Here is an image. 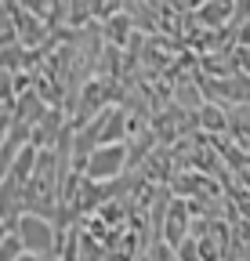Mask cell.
Masks as SVG:
<instances>
[{
    "label": "cell",
    "instance_id": "3957f363",
    "mask_svg": "<svg viewBox=\"0 0 250 261\" xmlns=\"http://www.w3.org/2000/svg\"><path fill=\"white\" fill-rule=\"evenodd\" d=\"M8 11H11V22H15V40H18V47L22 51H37L51 33L44 29V22L40 18H33L22 4H15V0H8Z\"/></svg>",
    "mask_w": 250,
    "mask_h": 261
},
{
    "label": "cell",
    "instance_id": "277c9868",
    "mask_svg": "<svg viewBox=\"0 0 250 261\" xmlns=\"http://www.w3.org/2000/svg\"><path fill=\"white\" fill-rule=\"evenodd\" d=\"M189 207H185V200H178V196H171V203L163 211V221H160V243H167L171 250L189 236Z\"/></svg>",
    "mask_w": 250,
    "mask_h": 261
},
{
    "label": "cell",
    "instance_id": "ba28073f",
    "mask_svg": "<svg viewBox=\"0 0 250 261\" xmlns=\"http://www.w3.org/2000/svg\"><path fill=\"white\" fill-rule=\"evenodd\" d=\"M25 250H22V243H18V236L15 232H4V240H0V261H18Z\"/></svg>",
    "mask_w": 250,
    "mask_h": 261
},
{
    "label": "cell",
    "instance_id": "30bf717a",
    "mask_svg": "<svg viewBox=\"0 0 250 261\" xmlns=\"http://www.w3.org/2000/svg\"><path fill=\"white\" fill-rule=\"evenodd\" d=\"M18 261H51V257H37V254H22Z\"/></svg>",
    "mask_w": 250,
    "mask_h": 261
},
{
    "label": "cell",
    "instance_id": "7a4b0ae2",
    "mask_svg": "<svg viewBox=\"0 0 250 261\" xmlns=\"http://www.w3.org/2000/svg\"><path fill=\"white\" fill-rule=\"evenodd\" d=\"M120 174H123V145H95L80 171V178L98 181V185H109Z\"/></svg>",
    "mask_w": 250,
    "mask_h": 261
},
{
    "label": "cell",
    "instance_id": "9c48e42d",
    "mask_svg": "<svg viewBox=\"0 0 250 261\" xmlns=\"http://www.w3.org/2000/svg\"><path fill=\"white\" fill-rule=\"evenodd\" d=\"M8 127H11V109L0 106V145H4V138H8Z\"/></svg>",
    "mask_w": 250,
    "mask_h": 261
},
{
    "label": "cell",
    "instance_id": "5b68a950",
    "mask_svg": "<svg viewBox=\"0 0 250 261\" xmlns=\"http://www.w3.org/2000/svg\"><path fill=\"white\" fill-rule=\"evenodd\" d=\"M66 113L62 109H47L44 116H40V123L29 130V145H33L37 152H44V149H54V142H58V135L66 130Z\"/></svg>",
    "mask_w": 250,
    "mask_h": 261
},
{
    "label": "cell",
    "instance_id": "6da1fadb",
    "mask_svg": "<svg viewBox=\"0 0 250 261\" xmlns=\"http://www.w3.org/2000/svg\"><path fill=\"white\" fill-rule=\"evenodd\" d=\"M15 236L22 243L25 254H37V257H54V225L47 218L37 214H22L15 221Z\"/></svg>",
    "mask_w": 250,
    "mask_h": 261
},
{
    "label": "cell",
    "instance_id": "8fae6325",
    "mask_svg": "<svg viewBox=\"0 0 250 261\" xmlns=\"http://www.w3.org/2000/svg\"><path fill=\"white\" fill-rule=\"evenodd\" d=\"M134 261H149V257H145V254H138V257H134Z\"/></svg>",
    "mask_w": 250,
    "mask_h": 261
},
{
    "label": "cell",
    "instance_id": "52a82bcc",
    "mask_svg": "<svg viewBox=\"0 0 250 261\" xmlns=\"http://www.w3.org/2000/svg\"><path fill=\"white\" fill-rule=\"evenodd\" d=\"M8 47H18V40H15V22L8 11V0H0V51H8Z\"/></svg>",
    "mask_w": 250,
    "mask_h": 261
},
{
    "label": "cell",
    "instance_id": "8992f818",
    "mask_svg": "<svg viewBox=\"0 0 250 261\" xmlns=\"http://www.w3.org/2000/svg\"><path fill=\"white\" fill-rule=\"evenodd\" d=\"M200 29H229L232 22V0H203V4L192 11Z\"/></svg>",
    "mask_w": 250,
    "mask_h": 261
}]
</instances>
